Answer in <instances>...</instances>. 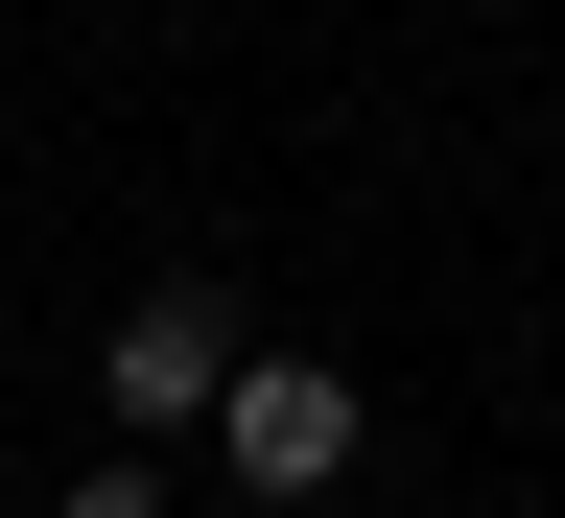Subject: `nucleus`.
<instances>
[{"label": "nucleus", "mask_w": 565, "mask_h": 518, "mask_svg": "<svg viewBox=\"0 0 565 518\" xmlns=\"http://www.w3.org/2000/svg\"><path fill=\"white\" fill-rule=\"evenodd\" d=\"M95 401H118V448H189V424L236 401V283H141L118 353H95Z\"/></svg>", "instance_id": "f257e3e1"}, {"label": "nucleus", "mask_w": 565, "mask_h": 518, "mask_svg": "<svg viewBox=\"0 0 565 518\" xmlns=\"http://www.w3.org/2000/svg\"><path fill=\"white\" fill-rule=\"evenodd\" d=\"M47 518H189V495H166V448H95V472H71Z\"/></svg>", "instance_id": "7ed1b4c3"}, {"label": "nucleus", "mask_w": 565, "mask_h": 518, "mask_svg": "<svg viewBox=\"0 0 565 518\" xmlns=\"http://www.w3.org/2000/svg\"><path fill=\"white\" fill-rule=\"evenodd\" d=\"M212 472H236V495H330V472H353V378H330V353H236Z\"/></svg>", "instance_id": "f03ea898"}]
</instances>
